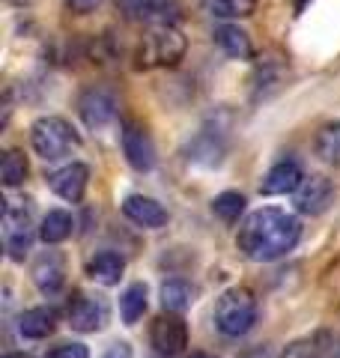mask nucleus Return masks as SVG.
Masks as SVG:
<instances>
[{
  "label": "nucleus",
  "instance_id": "1",
  "mask_svg": "<svg viewBox=\"0 0 340 358\" xmlns=\"http://www.w3.org/2000/svg\"><path fill=\"white\" fill-rule=\"evenodd\" d=\"M299 236H302V221L296 215L275 209V206H266V209L251 212L242 221L239 233H236V245L251 260L271 263L296 248Z\"/></svg>",
  "mask_w": 340,
  "mask_h": 358
},
{
  "label": "nucleus",
  "instance_id": "2",
  "mask_svg": "<svg viewBox=\"0 0 340 358\" xmlns=\"http://www.w3.org/2000/svg\"><path fill=\"white\" fill-rule=\"evenodd\" d=\"M185 57V36L176 24H155L138 45V66L141 69H162L176 66Z\"/></svg>",
  "mask_w": 340,
  "mask_h": 358
},
{
  "label": "nucleus",
  "instance_id": "3",
  "mask_svg": "<svg viewBox=\"0 0 340 358\" xmlns=\"http://www.w3.org/2000/svg\"><path fill=\"white\" fill-rule=\"evenodd\" d=\"M257 322V299L251 289L245 287H230L221 293L218 305H215V326L227 338H239V334L251 331Z\"/></svg>",
  "mask_w": 340,
  "mask_h": 358
},
{
  "label": "nucleus",
  "instance_id": "4",
  "mask_svg": "<svg viewBox=\"0 0 340 358\" xmlns=\"http://www.w3.org/2000/svg\"><path fill=\"white\" fill-rule=\"evenodd\" d=\"M30 143H33V150H36V155H42L45 162H57V159H63V155H69L78 143H81V138H78V131L72 129L69 120L39 117L30 129Z\"/></svg>",
  "mask_w": 340,
  "mask_h": 358
},
{
  "label": "nucleus",
  "instance_id": "5",
  "mask_svg": "<svg viewBox=\"0 0 340 358\" xmlns=\"http://www.w3.org/2000/svg\"><path fill=\"white\" fill-rule=\"evenodd\" d=\"M150 343L155 346L158 355H179L188 346V326L183 322V317L173 313H158L153 320V329H150Z\"/></svg>",
  "mask_w": 340,
  "mask_h": 358
},
{
  "label": "nucleus",
  "instance_id": "6",
  "mask_svg": "<svg viewBox=\"0 0 340 358\" xmlns=\"http://www.w3.org/2000/svg\"><path fill=\"white\" fill-rule=\"evenodd\" d=\"M120 13L138 24H173L179 18L176 0H120Z\"/></svg>",
  "mask_w": 340,
  "mask_h": 358
},
{
  "label": "nucleus",
  "instance_id": "7",
  "mask_svg": "<svg viewBox=\"0 0 340 358\" xmlns=\"http://www.w3.org/2000/svg\"><path fill=\"white\" fill-rule=\"evenodd\" d=\"M122 152H126V159L134 171H153V164H155L153 138L143 126H138L132 120L122 122Z\"/></svg>",
  "mask_w": 340,
  "mask_h": 358
},
{
  "label": "nucleus",
  "instance_id": "8",
  "mask_svg": "<svg viewBox=\"0 0 340 358\" xmlns=\"http://www.w3.org/2000/svg\"><path fill=\"white\" fill-rule=\"evenodd\" d=\"M105 322H108V305L99 296L78 293L72 299V305H69V326L75 331L90 334V331H99Z\"/></svg>",
  "mask_w": 340,
  "mask_h": 358
},
{
  "label": "nucleus",
  "instance_id": "9",
  "mask_svg": "<svg viewBox=\"0 0 340 358\" xmlns=\"http://www.w3.org/2000/svg\"><path fill=\"white\" fill-rule=\"evenodd\" d=\"M78 114H81V120L87 122V129H105L108 122L117 117V102H113V96L108 93V90L93 87L81 96Z\"/></svg>",
  "mask_w": 340,
  "mask_h": 358
},
{
  "label": "nucleus",
  "instance_id": "10",
  "mask_svg": "<svg viewBox=\"0 0 340 358\" xmlns=\"http://www.w3.org/2000/svg\"><path fill=\"white\" fill-rule=\"evenodd\" d=\"M3 233H6V251L13 260H24L27 251H30V215L24 209H13V206H6L3 212Z\"/></svg>",
  "mask_w": 340,
  "mask_h": 358
},
{
  "label": "nucleus",
  "instance_id": "11",
  "mask_svg": "<svg viewBox=\"0 0 340 358\" xmlns=\"http://www.w3.org/2000/svg\"><path fill=\"white\" fill-rule=\"evenodd\" d=\"M87 179H90L87 164H81V162H72V164L60 167V171H57V173H51V176H48V182H51V188H54V194H57V197L69 200V203H78V200L84 197Z\"/></svg>",
  "mask_w": 340,
  "mask_h": 358
},
{
  "label": "nucleus",
  "instance_id": "12",
  "mask_svg": "<svg viewBox=\"0 0 340 358\" xmlns=\"http://www.w3.org/2000/svg\"><path fill=\"white\" fill-rule=\"evenodd\" d=\"M332 194H334V188L325 176L302 179V185L296 188V206L304 215H320V212L332 203Z\"/></svg>",
  "mask_w": 340,
  "mask_h": 358
},
{
  "label": "nucleus",
  "instance_id": "13",
  "mask_svg": "<svg viewBox=\"0 0 340 358\" xmlns=\"http://www.w3.org/2000/svg\"><path fill=\"white\" fill-rule=\"evenodd\" d=\"M122 212H126V218L134 221V224H141V227H164L167 224V212L164 206L158 203V200L153 197H143V194H132L126 197V203H122Z\"/></svg>",
  "mask_w": 340,
  "mask_h": 358
},
{
  "label": "nucleus",
  "instance_id": "14",
  "mask_svg": "<svg viewBox=\"0 0 340 358\" xmlns=\"http://www.w3.org/2000/svg\"><path fill=\"white\" fill-rule=\"evenodd\" d=\"M302 167L296 162H290V159H283L278 162L271 171L263 176V185H260V192L263 194H290V192H296V188L302 185Z\"/></svg>",
  "mask_w": 340,
  "mask_h": 358
},
{
  "label": "nucleus",
  "instance_id": "15",
  "mask_svg": "<svg viewBox=\"0 0 340 358\" xmlns=\"http://www.w3.org/2000/svg\"><path fill=\"white\" fill-rule=\"evenodd\" d=\"M63 278H66V263L57 251L42 254L36 266H33V281H36L42 293H57L63 287Z\"/></svg>",
  "mask_w": 340,
  "mask_h": 358
},
{
  "label": "nucleus",
  "instance_id": "16",
  "mask_svg": "<svg viewBox=\"0 0 340 358\" xmlns=\"http://www.w3.org/2000/svg\"><path fill=\"white\" fill-rule=\"evenodd\" d=\"M122 268H126V260L117 251H99L87 263V275H90V281H96L101 287H113L122 278Z\"/></svg>",
  "mask_w": 340,
  "mask_h": 358
},
{
  "label": "nucleus",
  "instance_id": "17",
  "mask_svg": "<svg viewBox=\"0 0 340 358\" xmlns=\"http://www.w3.org/2000/svg\"><path fill=\"white\" fill-rule=\"evenodd\" d=\"M215 42L221 45V51L227 54V57L233 60H251L254 57V45H251V36L236 27V24H221L218 30H215Z\"/></svg>",
  "mask_w": 340,
  "mask_h": 358
},
{
  "label": "nucleus",
  "instance_id": "18",
  "mask_svg": "<svg viewBox=\"0 0 340 358\" xmlns=\"http://www.w3.org/2000/svg\"><path fill=\"white\" fill-rule=\"evenodd\" d=\"M57 329V310L54 308H30L21 313L18 320V331L30 341H42Z\"/></svg>",
  "mask_w": 340,
  "mask_h": 358
},
{
  "label": "nucleus",
  "instance_id": "19",
  "mask_svg": "<svg viewBox=\"0 0 340 358\" xmlns=\"http://www.w3.org/2000/svg\"><path fill=\"white\" fill-rule=\"evenodd\" d=\"M72 230H75V218H72V212H66V209H51L48 215L42 218V227H39V239L45 245H60L72 236Z\"/></svg>",
  "mask_w": 340,
  "mask_h": 358
},
{
  "label": "nucleus",
  "instance_id": "20",
  "mask_svg": "<svg viewBox=\"0 0 340 358\" xmlns=\"http://www.w3.org/2000/svg\"><path fill=\"white\" fill-rule=\"evenodd\" d=\"M203 9L212 18H248L254 15L257 0H203Z\"/></svg>",
  "mask_w": 340,
  "mask_h": 358
},
{
  "label": "nucleus",
  "instance_id": "21",
  "mask_svg": "<svg viewBox=\"0 0 340 358\" xmlns=\"http://www.w3.org/2000/svg\"><path fill=\"white\" fill-rule=\"evenodd\" d=\"M27 179V159L24 152L18 150H6L3 159H0V182H3L6 188H15Z\"/></svg>",
  "mask_w": 340,
  "mask_h": 358
},
{
  "label": "nucleus",
  "instance_id": "22",
  "mask_svg": "<svg viewBox=\"0 0 340 358\" xmlns=\"http://www.w3.org/2000/svg\"><path fill=\"white\" fill-rule=\"evenodd\" d=\"M146 310V287L143 284H132L126 293L120 299V313H122V322L126 326H134Z\"/></svg>",
  "mask_w": 340,
  "mask_h": 358
},
{
  "label": "nucleus",
  "instance_id": "23",
  "mask_svg": "<svg viewBox=\"0 0 340 358\" xmlns=\"http://www.w3.org/2000/svg\"><path fill=\"white\" fill-rule=\"evenodd\" d=\"M313 150L323 162L340 164V122H332V126H325L320 134H316Z\"/></svg>",
  "mask_w": 340,
  "mask_h": 358
},
{
  "label": "nucleus",
  "instance_id": "24",
  "mask_svg": "<svg viewBox=\"0 0 340 358\" xmlns=\"http://www.w3.org/2000/svg\"><path fill=\"white\" fill-rule=\"evenodd\" d=\"M191 301H194V289H191L185 281H167L162 287V305L167 310H185L191 308Z\"/></svg>",
  "mask_w": 340,
  "mask_h": 358
},
{
  "label": "nucleus",
  "instance_id": "25",
  "mask_svg": "<svg viewBox=\"0 0 340 358\" xmlns=\"http://www.w3.org/2000/svg\"><path fill=\"white\" fill-rule=\"evenodd\" d=\"M212 212L221 221H227V224L239 221V215L245 212V194H239V192H221L218 197L212 200Z\"/></svg>",
  "mask_w": 340,
  "mask_h": 358
},
{
  "label": "nucleus",
  "instance_id": "26",
  "mask_svg": "<svg viewBox=\"0 0 340 358\" xmlns=\"http://www.w3.org/2000/svg\"><path fill=\"white\" fill-rule=\"evenodd\" d=\"M48 358H90V352L84 343H57Z\"/></svg>",
  "mask_w": 340,
  "mask_h": 358
},
{
  "label": "nucleus",
  "instance_id": "27",
  "mask_svg": "<svg viewBox=\"0 0 340 358\" xmlns=\"http://www.w3.org/2000/svg\"><path fill=\"white\" fill-rule=\"evenodd\" d=\"M316 355V341H296L281 352V358H313Z\"/></svg>",
  "mask_w": 340,
  "mask_h": 358
},
{
  "label": "nucleus",
  "instance_id": "28",
  "mask_svg": "<svg viewBox=\"0 0 340 358\" xmlns=\"http://www.w3.org/2000/svg\"><path fill=\"white\" fill-rule=\"evenodd\" d=\"M101 3H105V0H69V9L75 15H90V13H96Z\"/></svg>",
  "mask_w": 340,
  "mask_h": 358
},
{
  "label": "nucleus",
  "instance_id": "29",
  "mask_svg": "<svg viewBox=\"0 0 340 358\" xmlns=\"http://www.w3.org/2000/svg\"><path fill=\"white\" fill-rule=\"evenodd\" d=\"M101 358H132V346L120 341V343H113L111 350H108L105 355H101Z\"/></svg>",
  "mask_w": 340,
  "mask_h": 358
},
{
  "label": "nucleus",
  "instance_id": "30",
  "mask_svg": "<svg viewBox=\"0 0 340 358\" xmlns=\"http://www.w3.org/2000/svg\"><path fill=\"white\" fill-rule=\"evenodd\" d=\"M3 358H30V355H24V352H9V355H3Z\"/></svg>",
  "mask_w": 340,
  "mask_h": 358
},
{
  "label": "nucleus",
  "instance_id": "31",
  "mask_svg": "<svg viewBox=\"0 0 340 358\" xmlns=\"http://www.w3.org/2000/svg\"><path fill=\"white\" fill-rule=\"evenodd\" d=\"M191 358H212V355H206V352H194V355H191Z\"/></svg>",
  "mask_w": 340,
  "mask_h": 358
},
{
  "label": "nucleus",
  "instance_id": "32",
  "mask_svg": "<svg viewBox=\"0 0 340 358\" xmlns=\"http://www.w3.org/2000/svg\"><path fill=\"white\" fill-rule=\"evenodd\" d=\"M332 358H340V355H332Z\"/></svg>",
  "mask_w": 340,
  "mask_h": 358
}]
</instances>
